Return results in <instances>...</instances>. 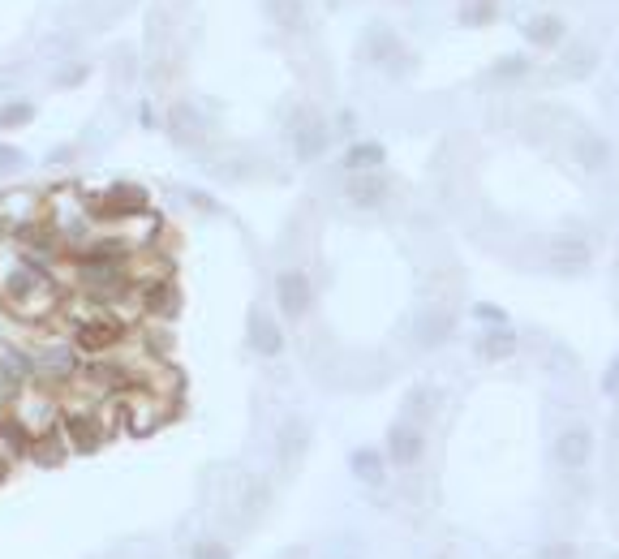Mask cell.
I'll list each match as a JSON object with an SVG mask.
<instances>
[{
  "label": "cell",
  "instance_id": "obj_11",
  "mask_svg": "<svg viewBox=\"0 0 619 559\" xmlns=\"http://www.w3.org/2000/svg\"><path fill=\"white\" fill-rule=\"evenodd\" d=\"M327 142H331V129H327L323 117H306V121L293 125V151H297L301 164H314V160H319V155L327 151Z\"/></svg>",
  "mask_w": 619,
  "mask_h": 559
},
{
  "label": "cell",
  "instance_id": "obj_23",
  "mask_svg": "<svg viewBox=\"0 0 619 559\" xmlns=\"http://www.w3.org/2000/svg\"><path fill=\"white\" fill-rule=\"evenodd\" d=\"M276 18L284 31H306V0H276Z\"/></svg>",
  "mask_w": 619,
  "mask_h": 559
},
{
  "label": "cell",
  "instance_id": "obj_7",
  "mask_svg": "<svg viewBox=\"0 0 619 559\" xmlns=\"http://www.w3.org/2000/svg\"><path fill=\"white\" fill-rule=\"evenodd\" d=\"M422 456H426V435H422V426L396 422L392 430H387V465L413 469V465H422Z\"/></svg>",
  "mask_w": 619,
  "mask_h": 559
},
{
  "label": "cell",
  "instance_id": "obj_12",
  "mask_svg": "<svg viewBox=\"0 0 619 559\" xmlns=\"http://www.w3.org/2000/svg\"><path fill=\"white\" fill-rule=\"evenodd\" d=\"M344 198H349L357 211H374L387 203V181L374 177V172H357V177H349V185H344Z\"/></svg>",
  "mask_w": 619,
  "mask_h": 559
},
{
  "label": "cell",
  "instance_id": "obj_3",
  "mask_svg": "<svg viewBox=\"0 0 619 559\" xmlns=\"http://www.w3.org/2000/svg\"><path fill=\"white\" fill-rule=\"evenodd\" d=\"M276 306L289 323H301L314 306V280L301 267H284L276 276Z\"/></svg>",
  "mask_w": 619,
  "mask_h": 559
},
{
  "label": "cell",
  "instance_id": "obj_27",
  "mask_svg": "<svg viewBox=\"0 0 619 559\" xmlns=\"http://www.w3.org/2000/svg\"><path fill=\"white\" fill-rule=\"evenodd\" d=\"M190 559H233V551H228V542H220V538H203L190 551Z\"/></svg>",
  "mask_w": 619,
  "mask_h": 559
},
{
  "label": "cell",
  "instance_id": "obj_15",
  "mask_svg": "<svg viewBox=\"0 0 619 559\" xmlns=\"http://www.w3.org/2000/svg\"><path fill=\"white\" fill-rule=\"evenodd\" d=\"M448 336H452V314L448 310H426L413 327V340L422 344V349H439Z\"/></svg>",
  "mask_w": 619,
  "mask_h": 559
},
{
  "label": "cell",
  "instance_id": "obj_8",
  "mask_svg": "<svg viewBox=\"0 0 619 559\" xmlns=\"http://www.w3.org/2000/svg\"><path fill=\"white\" fill-rule=\"evenodd\" d=\"M589 263H594V246L581 233H559L551 241V267L559 276H581Z\"/></svg>",
  "mask_w": 619,
  "mask_h": 559
},
{
  "label": "cell",
  "instance_id": "obj_29",
  "mask_svg": "<svg viewBox=\"0 0 619 559\" xmlns=\"http://www.w3.org/2000/svg\"><path fill=\"white\" fill-rule=\"evenodd\" d=\"M26 168V155L18 147H0V172H18Z\"/></svg>",
  "mask_w": 619,
  "mask_h": 559
},
{
  "label": "cell",
  "instance_id": "obj_28",
  "mask_svg": "<svg viewBox=\"0 0 619 559\" xmlns=\"http://www.w3.org/2000/svg\"><path fill=\"white\" fill-rule=\"evenodd\" d=\"M473 314H478L482 323H491V327H508V314H503L499 306H486V301H478V306H473Z\"/></svg>",
  "mask_w": 619,
  "mask_h": 559
},
{
  "label": "cell",
  "instance_id": "obj_33",
  "mask_svg": "<svg viewBox=\"0 0 619 559\" xmlns=\"http://www.w3.org/2000/svg\"><path fill=\"white\" fill-rule=\"evenodd\" d=\"M5 478H9V452L0 448V482H5Z\"/></svg>",
  "mask_w": 619,
  "mask_h": 559
},
{
  "label": "cell",
  "instance_id": "obj_18",
  "mask_svg": "<svg viewBox=\"0 0 619 559\" xmlns=\"http://www.w3.org/2000/svg\"><path fill=\"white\" fill-rule=\"evenodd\" d=\"M525 39L534 43V48H555V43L564 39V22H559L555 13H538V18L525 22Z\"/></svg>",
  "mask_w": 619,
  "mask_h": 559
},
{
  "label": "cell",
  "instance_id": "obj_30",
  "mask_svg": "<svg viewBox=\"0 0 619 559\" xmlns=\"http://www.w3.org/2000/svg\"><path fill=\"white\" fill-rule=\"evenodd\" d=\"M430 405H435V392H430V387H417L409 396V413H430Z\"/></svg>",
  "mask_w": 619,
  "mask_h": 559
},
{
  "label": "cell",
  "instance_id": "obj_21",
  "mask_svg": "<svg viewBox=\"0 0 619 559\" xmlns=\"http://www.w3.org/2000/svg\"><path fill=\"white\" fill-rule=\"evenodd\" d=\"M35 121V104L31 99H13V104H0V134L9 129H26Z\"/></svg>",
  "mask_w": 619,
  "mask_h": 559
},
{
  "label": "cell",
  "instance_id": "obj_14",
  "mask_svg": "<svg viewBox=\"0 0 619 559\" xmlns=\"http://www.w3.org/2000/svg\"><path fill=\"white\" fill-rule=\"evenodd\" d=\"M349 469H353V478L362 486H383L387 482V456L379 448H357L349 456Z\"/></svg>",
  "mask_w": 619,
  "mask_h": 559
},
{
  "label": "cell",
  "instance_id": "obj_22",
  "mask_svg": "<svg viewBox=\"0 0 619 559\" xmlns=\"http://www.w3.org/2000/svg\"><path fill=\"white\" fill-rule=\"evenodd\" d=\"M594 65H598V56L589 52V48H581V43H572V48L564 52V61H559V74H568V78H585Z\"/></svg>",
  "mask_w": 619,
  "mask_h": 559
},
{
  "label": "cell",
  "instance_id": "obj_4",
  "mask_svg": "<svg viewBox=\"0 0 619 559\" xmlns=\"http://www.w3.org/2000/svg\"><path fill=\"white\" fill-rule=\"evenodd\" d=\"M147 190L142 185H112V190H104L91 203V215L95 220H112V224H121V220H134V215L147 211Z\"/></svg>",
  "mask_w": 619,
  "mask_h": 559
},
{
  "label": "cell",
  "instance_id": "obj_17",
  "mask_svg": "<svg viewBox=\"0 0 619 559\" xmlns=\"http://www.w3.org/2000/svg\"><path fill=\"white\" fill-rule=\"evenodd\" d=\"M383 160H387L383 142H353V147L344 151V168H349L353 177H357V172H379Z\"/></svg>",
  "mask_w": 619,
  "mask_h": 559
},
{
  "label": "cell",
  "instance_id": "obj_20",
  "mask_svg": "<svg viewBox=\"0 0 619 559\" xmlns=\"http://www.w3.org/2000/svg\"><path fill=\"white\" fill-rule=\"evenodd\" d=\"M241 512H250V516H258V512H267V504H271V482L267 478H258V473H250L246 482H241Z\"/></svg>",
  "mask_w": 619,
  "mask_h": 559
},
{
  "label": "cell",
  "instance_id": "obj_10",
  "mask_svg": "<svg viewBox=\"0 0 619 559\" xmlns=\"http://www.w3.org/2000/svg\"><path fill=\"white\" fill-rule=\"evenodd\" d=\"M246 340H250V349L258 357H280L284 353V332H280V323L271 319L267 310H250V323H246Z\"/></svg>",
  "mask_w": 619,
  "mask_h": 559
},
{
  "label": "cell",
  "instance_id": "obj_16",
  "mask_svg": "<svg viewBox=\"0 0 619 559\" xmlns=\"http://www.w3.org/2000/svg\"><path fill=\"white\" fill-rule=\"evenodd\" d=\"M473 349H478V357H486V362H503V357L516 353V332L512 327H486Z\"/></svg>",
  "mask_w": 619,
  "mask_h": 559
},
{
  "label": "cell",
  "instance_id": "obj_32",
  "mask_svg": "<svg viewBox=\"0 0 619 559\" xmlns=\"http://www.w3.org/2000/svg\"><path fill=\"white\" fill-rule=\"evenodd\" d=\"M86 78V65H78V69H65L61 74V86H74V82H82Z\"/></svg>",
  "mask_w": 619,
  "mask_h": 559
},
{
  "label": "cell",
  "instance_id": "obj_19",
  "mask_svg": "<svg viewBox=\"0 0 619 559\" xmlns=\"http://www.w3.org/2000/svg\"><path fill=\"white\" fill-rule=\"evenodd\" d=\"M577 160H581L589 172L611 168V142L602 138V134H581V138H577Z\"/></svg>",
  "mask_w": 619,
  "mask_h": 559
},
{
  "label": "cell",
  "instance_id": "obj_24",
  "mask_svg": "<svg viewBox=\"0 0 619 559\" xmlns=\"http://www.w3.org/2000/svg\"><path fill=\"white\" fill-rule=\"evenodd\" d=\"M495 0H465L460 5V22L465 26H486V22H495Z\"/></svg>",
  "mask_w": 619,
  "mask_h": 559
},
{
  "label": "cell",
  "instance_id": "obj_13",
  "mask_svg": "<svg viewBox=\"0 0 619 559\" xmlns=\"http://www.w3.org/2000/svg\"><path fill=\"white\" fill-rule=\"evenodd\" d=\"M306 452H310V426L301 418H289L280 426V435H276L280 465H301V456H306Z\"/></svg>",
  "mask_w": 619,
  "mask_h": 559
},
{
  "label": "cell",
  "instance_id": "obj_26",
  "mask_svg": "<svg viewBox=\"0 0 619 559\" xmlns=\"http://www.w3.org/2000/svg\"><path fill=\"white\" fill-rule=\"evenodd\" d=\"M534 559H581V551H577V542H568V538H551V542H542Z\"/></svg>",
  "mask_w": 619,
  "mask_h": 559
},
{
  "label": "cell",
  "instance_id": "obj_2",
  "mask_svg": "<svg viewBox=\"0 0 619 559\" xmlns=\"http://www.w3.org/2000/svg\"><path fill=\"white\" fill-rule=\"evenodd\" d=\"M125 340H129V323L121 319V314H91V319H82L74 327V349L91 353V357L121 349Z\"/></svg>",
  "mask_w": 619,
  "mask_h": 559
},
{
  "label": "cell",
  "instance_id": "obj_25",
  "mask_svg": "<svg viewBox=\"0 0 619 559\" xmlns=\"http://www.w3.org/2000/svg\"><path fill=\"white\" fill-rule=\"evenodd\" d=\"M525 74H529V61L516 52V56H503V61H495L491 82H516V78H525Z\"/></svg>",
  "mask_w": 619,
  "mask_h": 559
},
{
  "label": "cell",
  "instance_id": "obj_31",
  "mask_svg": "<svg viewBox=\"0 0 619 559\" xmlns=\"http://www.w3.org/2000/svg\"><path fill=\"white\" fill-rule=\"evenodd\" d=\"M602 392H607V396H619V357L607 366V375H602Z\"/></svg>",
  "mask_w": 619,
  "mask_h": 559
},
{
  "label": "cell",
  "instance_id": "obj_1",
  "mask_svg": "<svg viewBox=\"0 0 619 559\" xmlns=\"http://www.w3.org/2000/svg\"><path fill=\"white\" fill-rule=\"evenodd\" d=\"M0 297H5V306L26 323L48 319V314H56V306H61V289H56V280L39 263H31L26 254L13 258V267L0 276Z\"/></svg>",
  "mask_w": 619,
  "mask_h": 559
},
{
  "label": "cell",
  "instance_id": "obj_9",
  "mask_svg": "<svg viewBox=\"0 0 619 559\" xmlns=\"http://www.w3.org/2000/svg\"><path fill=\"white\" fill-rule=\"evenodd\" d=\"M138 306H142V314H151V319H168V314H177L181 293L168 276H155V280L138 284Z\"/></svg>",
  "mask_w": 619,
  "mask_h": 559
},
{
  "label": "cell",
  "instance_id": "obj_6",
  "mask_svg": "<svg viewBox=\"0 0 619 559\" xmlns=\"http://www.w3.org/2000/svg\"><path fill=\"white\" fill-rule=\"evenodd\" d=\"M594 461V430L589 426H568L555 435V465L564 473H581Z\"/></svg>",
  "mask_w": 619,
  "mask_h": 559
},
{
  "label": "cell",
  "instance_id": "obj_5",
  "mask_svg": "<svg viewBox=\"0 0 619 559\" xmlns=\"http://www.w3.org/2000/svg\"><path fill=\"white\" fill-rule=\"evenodd\" d=\"M61 435L69 443V452H95L99 443L108 439V426L99 413L91 409H74V413H61Z\"/></svg>",
  "mask_w": 619,
  "mask_h": 559
}]
</instances>
